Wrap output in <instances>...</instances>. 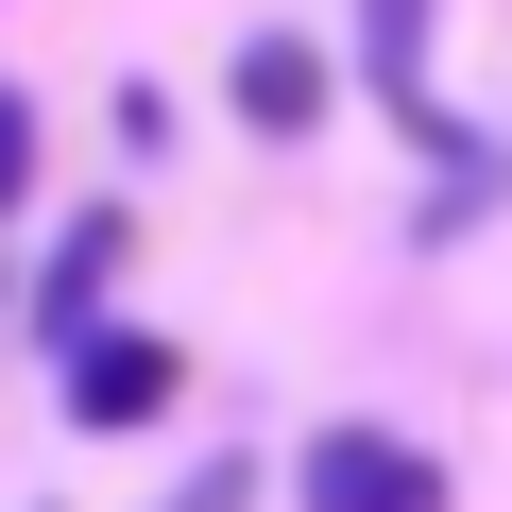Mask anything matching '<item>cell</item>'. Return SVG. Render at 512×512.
<instances>
[{"instance_id": "cell-4", "label": "cell", "mask_w": 512, "mask_h": 512, "mask_svg": "<svg viewBox=\"0 0 512 512\" xmlns=\"http://www.w3.org/2000/svg\"><path fill=\"white\" fill-rule=\"evenodd\" d=\"M120 256H137V239H120V205H86V222L52 239V274H35V325H52V342H86V325H103V291H120Z\"/></svg>"}, {"instance_id": "cell-2", "label": "cell", "mask_w": 512, "mask_h": 512, "mask_svg": "<svg viewBox=\"0 0 512 512\" xmlns=\"http://www.w3.org/2000/svg\"><path fill=\"white\" fill-rule=\"evenodd\" d=\"M427 35H444V0H359V69H376V103H393V120H410V137H427V154L478 188V137L444 120V86H427Z\"/></svg>"}, {"instance_id": "cell-1", "label": "cell", "mask_w": 512, "mask_h": 512, "mask_svg": "<svg viewBox=\"0 0 512 512\" xmlns=\"http://www.w3.org/2000/svg\"><path fill=\"white\" fill-rule=\"evenodd\" d=\"M291 495H308V512H444V461H427L410 427H325V444L291 461Z\"/></svg>"}, {"instance_id": "cell-5", "label": "cell", "mask_w": 512, "mask_h": 512, "mask_svg": "<svg viewBox=\"0 0 512 512\" xmlns=\"http://www.w3.org/2000/svg\"><path fill=\"white\" fill-rule=\"evenodd\" d=\"M239 120H256V137H308V120H325V52H308V35H239Z\"/></svg>"}, {"instance_id": "cell-7", "label": "cell", "mask_w": 512, "mask_h": 512, "mask_svg": "<svg viewBox=\"0 0 512 512\" xmlns=\"http://www.w3.org/2000/svg\"><path fill=\"white\" fill-rule=\"evenodd\" d=\"M0 325H18V308H0Z\"/></svg>"}, {"instance_id": "cell-3", "label": "cell", "mask_w": 512, "mask_h": 512, "mask_svg": "<svg viewBox=\"0 0 512 512\" xmlns=\"http://www.w3.org/2000/svg\"><path fill=\"white\" fill-rule=\"evenodd\" d=\"M171 393H188L171 342H137V325H86V342H69V427H154Z\"/></svg>"}, {"instance_id": "cell-6", "label": "cell", "mask_w": 512, "mask_h": 512, "mask_svg": "<svg viewBox=\"0 0 512 512\" xmlns=\"http://www.w3.org/2000/svg\"><path fill=\"white\" fill-rule=\"evenodd\" d=\"M18 205H35V103L0 86V222H18Z\"/></svg>"}]
</instances>
